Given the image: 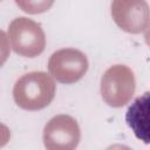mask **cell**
Returning a JSON list of instances; mask_svg holds the SVG:
<instances>
[{"mask_svg": "<svg viewBox=\"0 0 150 150\" xmlns=\"http://www.w3.org/2000/svg\"><path fill=\"white\" fill-rule=\"evenodd\" d=\"M54 96V84L43 73H32L16 82L14 98L25 109H40L49 104Z\"/></svg>", "mask_w": 150, "mask_h": 150, "instance_id": "cell-1", "label": "cell"}, {"mask_svg": "<svg viewBox=\"0 0 150 150\" xmlns=\"http://www.w3.org/2000/svg\"><path fill=\"white\" fill-rule=\"evenodd\" d=\"M12 35L13 47L16 53L27 54V46H29V57L40 54L43 49V33L40 26L25 18L16 19L12 22L9 28Z\"/></svg>", "mask_w": 150, "mask_h": 150, "instance_id": "cell-2", "label": "cell"}, {"mask_svg": "<svg viewBox=\"0 0 150 150\" xmlns=\"http://www.w3.org/2000/svg\"><path fill=\"white\" fill-rule=\"evenodd\" d=\"M148 111H149V93L139 96L128 109L125 120L128 125L132 129L137 138L149 143L148 137Z\"/></svg>", "mask_w": 150, "mask_h": 150, "instance_id": "cell-3", "label": "cell"}, {"mask_svg": "<svg viewBox=\"0 0 150 150\" xmlns=\"http://www.w3.org/2000/svg\"><path fill=\"white\" fill-rule=\"evenodd\" d=\"M2 46H7V42H6V35H5V33L0 30V47H2ZM7 55H8V52H1L0 50V59L1 60L5 61L7 59Z\"/></svg>", "mask_w": 150, "mask_h": 150, "instance_id": "cell-4", "label": "cell"}]
</instances>
